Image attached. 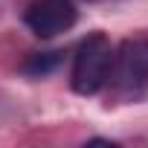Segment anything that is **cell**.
I'll return each mask as SVG.
<instances>
[{
	"label": "cell",
	"instance_id": "cell-1",
	"mask_svg": "<svg viewBox=\"0 0 148 148\" xmlns=\"http://www.w3.org/2000/svg\"><path fill=\"white\" fill-rule=\"evenodd\" d=\"M110 61H113V47L105 32L87 35L73 58V73H70V84L79 96H96L110 76Z\"/></svg>",
	"mask_w": 148,
	"mask_h": 148
},
{
	"label": "cell",
	"instance_id": "cell-2",
	"mask_svg": "<svg viewBox=\"0 0 148 148\" xmlns=\"http://www.w3.org/2000/svg\"><path fill=\"white\" fill-rule=\"evenodd\" d=\"M108 82L122 96H136L148 87V38H125L113 49Z\"/></svg>",
	"mask_w": 148,
	"mask_h": 148
},
{
	"label": "cell",
	"instance_id": "cell-3",
	"mask_svg": "<svg viewBox=\"0 0 148 148\" xmlns=\"http://www.w3.org/2000/svg\"><path fill=\"white\" fill-rule=\"evenodd\" d=\"M26 26L38 38H55L79 21V9L73 0H32L23 12Z\"/></svg>",
	"mask_w": 148,
	"mask_h": 148
},
{
	"label": "cell",
	"instance_id": "cell-4",
	"mask_svg": "<svg viewBox=\"0 0 148 148\" xmlns=\"http://www.w3.org/2000/svg\"><path fill=\"white\" fill-rule=\"evenodd\" d=\"M61 55L64 52H35L23 64V73H29V76H47V73H52L61 64Z\"/></svg>",
	"mask_w": 148,
	"mask_h": 148
}]
</instances>
